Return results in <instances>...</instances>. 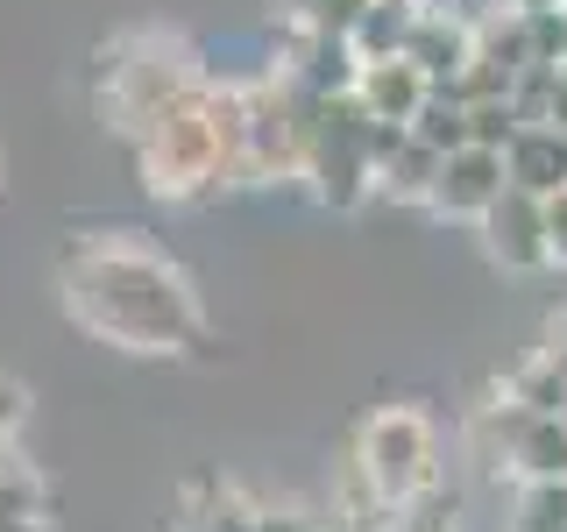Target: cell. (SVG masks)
I'll use <instances>...</instances> for the list:
<instances>
[{"instance_id":"cell-27","label":"cell","mask_w":567,"mask_h":532,"mask_svg":"<svg viewBox=\"0 0 567 532\" xmlns=\"http://www.w3.org/2000/svg\"><path fill=\"white\" fill-rule=\"evenodd\" d=\"M0 177H8V150H0Z\"/></svg>"},{"instance_id":"cell-22","label":"cell","mask_w":567,"mask_h":532,"mask_svg":"<svg viewBox=\"0 0 567 532\" xmlns=\"http://www.w3.org/2000/svg\"><path fill=\"white\" fill-rule=\"evenodd\" d=\"M539 206H546V263L567 270V192H554V200H539Z\"/></svg>"},{"instance_id":"cell-15","label":"cell","mask_w":567,"mask_h":532,"mask_svg":"<svg viewBox=\"0 0 567 532\" xmlns=\"http://www.w3.org/2000/svg\"><path fill=\"white\" fill-rule=\"evenodd\" d=\"M412 142H425L433 156H454V150H468V106L447 100V93H425V106L412 114V129H404Z\"/></svg>"},{"instance_id":"cell-14","label":"cell","mask_w":567,"mask_h":532,"mask_svg":"<svg viewBox=\"0 0 567 532\" xmlns=\"http://www.w3.org/2000/svg\"><path fill=\"white\" fill-rule=\"evenodd\" d=\"M496 398L511 405V412H525V419H560V405H567V377L546 355H525L518 369H511L504 383H496Z\"/></svg>"},{"instance_id":"cell-28","label":"cell","mask_w":567,"mask_h":532,"mask_svg":"<svg viewBox=\"0 0 567 532\" xmlns=\"http://www.w3.org/2000/svg\"><path fill=\"white\" fill-rule=\"evenodd\" d=\"M560 426H567V405H560Z\"/></svg>"},{"instance_id":"cell-20","label":"cell","mask_w":567,"mask_h":532,"mask_svg":"<svg viewBox=\"0 0 567 532\" xmlns=\"http://www.w3.org/2000/svg\"><path fill=\"white\" fill-rule=\"evenodd\" d=\"M256 532H327V519L306 504H256Z\"/></svg>"},{"instance_id":"cell-13","label":"cell","mask_w":567,"mask_h":532,"mask_svg":"<svg viewBox=\"0 0 567 532\" xmlns=\"http://www.w3.org/2000/svg\"><path fill=\"white\" fill-rule=\"evenodd\" d=\"M419 22V0H369V14L354 22L348 50L354 64H383V58H404V35Z\"/></svg>"},{"instance_id":"cell-24","label":"cell","mask_w":567,"mask_h":532,"mask_svg":"<svg viewBox=\"0 0 567 532\" xmlns=\"http://www.w3.org/2000/svg\"><path fill=\"white\" fill-rule=\"evenodd\" d=\"M0 532H58L50 519H8V511H0Z\"/></svg>"},{"instance_id":"cell-21","label":"cell","mask_w":567,"mask_h":532,"mask_svg":"<svg viewBox=\"0 0 567 532\" xmlns=\"http://www.w3.org/2000/svg\"><path fill=\"white\" fill-rule=\"evenodd\" d=\"M29 426V390L14 383V377H0V440L14 448V433Z\"/></svg>"},{"instance_id":"cell-29","label":"cell","mask_w":567,"mask_h":532,"mask_svg":"<svg viewBox=\"0 0 567 532\" xmlns=\"http://www.w3.org/2000/svg\"><path fill=\"white\" fill-rule=\"evenodd\" d=\"M560 79H567V64H560Z\"/></svg>"},{"instance_id":"cell-19","label":"cell","mask_w":567,"mask_h":532,"mask_svg":"<svg viewBox=\"0 0 567 532\" xmlns=\"http://www.w3.org/2000/svg\"><path fill=\"white\" fill-rule=\"evenodd\" d=\"M511 135H518V114H511V100L468 106V142H475V150H504Z\"/></svg>"},{"instance_id":"cell-3","label":"cell","mask_w":567,"mask_h":532,"mask_svg":"<svg viewBox=\"0 0 567 532\" xmlns=\"http://www.w3.org/2000/svg\"><path fill=\"white\" fill-rule=\"evenodd\" d=\"M192 85H206V71H199V50H192L185 35L128 29L100 58V114H106V129H114L121 142H135L164 106L185 100Z\"/></svg>"},{"instance_id":"cell-7","label":"cell","mask_w":567,"mask_h":532,"mask_svg":"<svg viewBox=\"0 0 567 532\" xmlns=\"http://www.w3.org/2000/svg\"><path fill=\"white\" fill-rule=\"evenodd\" d=\"M475 58V22L468 14H447V8H419L412 35H404V64L419 71L425 85H454V71Z\"/></svg>"},{"instance_id":"cell-18","label":"cell","mask_w":567,"mask_h":532,"mask_svg":"<svg viewBox=\"0 0 567 532\" xmlns=\"http://www.w3.org/2000/svg\"><path fill=\"white\" fill-rule=\"evenodd\" d=\"M291 14H298V29H306V35H333V43H348L354 22L369 14V0H298Z\"/></svg>"},{"instance_id":"cell-6","label":"cell","mask_w":567,"mask_h":532,"mask_svg":"<svg viewBox=\"0 0 567 532\" xmlns=\"http://www.w3.org/2000/svg\"><path fill=\"white\" fill-rule=\"evenodd\" d=\"M504 150H454V156H440V177H433V206L440 221H483V213L504 200Z\"/></svg>"},{"instance_id":"cell-5","label":"cell","mask_w":567,"mask_h":532,"mask_svg":"<svg viewBox=\"0 0 567 532\" xmlns=\"http://www.w3.org/2000/svg\"><path fill=\"white\" fill-rule=\"evenodd\" d=\"M475 227H483V248H489L496 270H511V277L554 270V263H546V206H539V200H525V192H504V200H496Z\"/></svg>"},{"instance_id":"cell-9","label":"cell","mask_w":567,"mask_h":532,"mask_svg":"<svg viewBox=\"0 0 567 532\" xmlns=\"http://www.w3.org/2000/svg\"><path fill=\"white\" fill-rule=\"evenodd\" d=\"M504 185L525 192V200L567 192V135L560 129H518L504 142Z\"/></svg>"},{"instance_id":"cell-10","label":"cell","mask_w":567,"mask_h":532,"mask_svg":"<svg viewBox=\"0 0 567 532\" xmlns=\"http://www.w3.org/2000/svg\"><path fill=\"white\" fill-rule=\"evenodd\" d=\"M496 469H511L518 483H567V426L560 419H518V433L504 440Z\"/></svg>"},{"instance_id":"cell-23","label":"cell","mask_w":567,"mask_h":532,"mask_svg":"<svg viewBox=\"0 0 567 532\" xmlns=\"http://www.w3.org/2000/svg\"><path fill=\"white\" fill-rule=\"evenodd\" d=\"M539 355H546V362H554L560 377H567V313L554 319V327H546V348H539Z\"/></svg>"},{"instance_id":"cell-4","label":"cell","mask_w":567,"mask_h":532,"mask_svg":"<svg viewBox=\"0 0 567 532\" xmlns=\"http://www.w3.org/2000/svg\"><path fill=\"white\" fill-rule=\"evenodd\" d=\"M433 461H440L433 419H425L419 405H377V412L354 426L348 475L377 511H404L412 497L433 490Z\"/></svg>"},{"instance_id":"cell-2","label":"cell","mask_w":567,"mask_h":532,"mask_svg":"<svg viewBox=\"0 0 567 532\" xmlns=\"http://www.w3.org/2000/svg\"><path fill=\"white\" fill-rule=\"evenodd\" d=\"M142 185L164 206H206L241 185V85L206 79L128 142Z\"/></svg>"},{"instance_id":"cell-8","label":"cell","mask_w":567,"mask_h":532,"mask_svg":"<svg viewBox=\"0 0 567 532\" xmlns=\"http://www.w3.org/2000/svg\"><path fill=\"white\" fill-rule=\"evenodd\" d=\"M425 93H433V85H425L404 58H383V64H362V71H354V93L348 100L362 106L377 129H412V114L425 106Z\"/></svg>"},{"instance_id":"cell-1","label":"cell","mask_w":567,"mask_h":532,"mask_svg":"<svg viewBox=\"0 0 567 532\" xmlns=\"http://www.w3.org/2000/svg\"><path fill=\"white\" fill-rule=\"evenodd\" d=\"M58 298L93 341L128 355H199L206 306L192 277L135 227H85L58 248Z\"/></svg>"},{"instance_id":"cell-17","label":"cell","mask_w":567,"mask_h":532,"mask_svg":"<svg viewBox=\"0 0 567 532\" xmlns=\"http://www.w3.org/2000/svg\"><path fill=\"white\" fill-rule=\"evenodd\" d=\"M511 532H567V483H525Z\"/></svg>"},{"instance_id":"cell-26","label":"cell","mask_w":567,"mask_h":532,"mask_svg":"<svg viewBox=\"0 0 567 532\" xmlns=\"http://www.w3.org/2000/svg\"><path fill=\"white\" fill-rule=\"evenodd\" d=\"M546 129H560V135H567V79H560V93H554V114H546Z\"/></svg>"},{"instance_id":"cell-11","label":"cell","mask_w":567,"mask_h":532,"mask_svg":"<svg viewBox=\"0 0 567 532\" xmlns=\"http://www.w3.org/2000/svg\"><path fill=\"white\" fill-rule=\"evenodd\" d=\"M177 532H256V504L220 483V475H192L185 483V525Z\"/></svg>"},{"instance_id":"cell-16","label":"cell","mask_w":567,"mask_h":532,"mask_svg":"<svg viewBox=\"0 0 567 532\" xmlns=\"http://www.w3.org/2000/svg\"><path fill=\"white\" fill-rule=\"evenodd\" d=\"M454 525H461V497L454 490H425L404 511H383L377 519V532H454Z\"/></svg>"},{"instance_id":"cell-12","label":"cell","mask_w":567,"mask_h":532,"mask_svg":"<svg viewBox=\"0 0 567 532\" xmlns=\"http://www.w3.org/2000/svg\"><path fill=\"white\" fill-rule=\"evenodd\" d=\"M433 177H440V156L425 150V142L404 135L398 150L377 164V200H390V206H425V200H433Z\"/></svg>"},{"instance_id":"cell-25","label":"cell","mask_w":567,"mask_h":532,"mask_svg":"<svg viewBox=\"0 0 567 532\" xmlns=\"http://www.w3.org/2000/svg\"><path fill=\"white\" fill-rule=\"evenodd\" d=\"M546 8H567V0H504V14H546Z\"/></svg>"}]
</instances>
